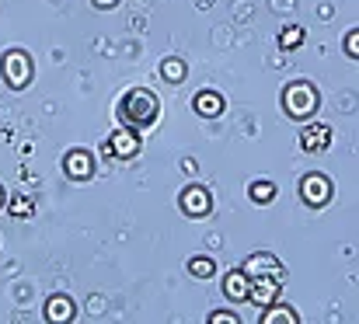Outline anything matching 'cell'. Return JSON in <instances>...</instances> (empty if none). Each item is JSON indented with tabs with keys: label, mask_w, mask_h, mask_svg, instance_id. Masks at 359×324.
Masks as SVG:
<instances>
[{
	"label": "cell",
	"mask_w": 359,
	"mask_h": 324,
	"mask_svg": "<svg viewBox=\"0 0 359 324\" xmlns=\"http://www.w3.org/2000/svg\"><path fill=\"white\" fill-rule=\"evenodd\" d=\"M300 42H304V28H300V25H290V28L279 32V46H283V49H297Z\"/></svg>",
	"instance_id": "e0dca14e"
},
{
	"label": "cell",
	"mask_w": 359,
	"mask_h": 324,
	"mask_svg": "<svg viewBox=\"0 0 359 324\" xmlns=\"http://www.w3.org/2000/svg\"><path fill=\"white\" fill-rule=\"evenodd\" d=\"M161 77H164L168 84H182V81H185V63L175 60V56L164 60V63H161Z\"/></svg>",
	"instance_id": "2e32d148"
},
{
	"label": "cell",
	"mask_w": 359,
	"mask_h": 324,
	"mask_svg": "<svg viewBox=\"0 0 359 324\" xmlns=\"http://www.w3.org/2000/svg\"><path fill=\"white\" fill-rule=\"evenodd\" d=\"M210 324H238V314H231V311H217V314H210Z\"/></svg>",
	"instance_id": "44dd1931"
},
{
	"label": "cell",
	"mask_w": 359,
	"mask_h": 324,
	"mask_svg": "<svg viewBox=\"0 0 359 324\" xmlns=\"http://www.w3.org/2000/svg\"><path fill=\"white\" fill-rule=\"evenodd\" d=\"M241 272H244L248 279H251V276H272V279L286 283V269H283V262H279L276 255H251Z\"/></svg>",
	"instance_id": "8992f818"
},
{
	"label": "cell",
	"mask_w": 359,
	"mask_h": 324,
	"mask_svg": "<svg viewBox=\"0 0 359 324\" xmlns=\"http://www.w3.org/2000/svg\"><path fill=\"white\" fill-rule=\"evenodd\" d=\"M157 95L154 91H147V88H133V91H126L122 95V105H119V115H122V126H129V129H147V126H154V119H157Z\"/></svg>",
	"instance_id": "6da1fadb"
},
{
	"label": "cell",
	"mask_w": 359,
	"mask_h": 324,
	"mask_svg": "<svg viewBox=\"0 0 359 324\" xmlns=\"http://www.w3.org/2000/svg\"><path fill=\"white\" fill-rule=\"evenodd\" d=\"M262 324H300V318H297V311H293V307H286V304L272 300V304L265 307V314H262Z\"/></svg>",
	"instance_id": "7c38bea8"
},
{
	"label": "cell",
	"mask_w": 359,
	"mask_h": 324,
	"mask_svg": "<svg viewBox=\"0 0 359 324\" xmlns=\"http://www.w3.org/2000/svg\"><path fill=\"white\" fill-rule=\"evenodd\" d=\"M283 108L293 115V119H311L314 108H318V88L307 84V81H297L283 91Z\"/></svg>",
	"instance_id": "7a4b0ae2"
},
{
	"label": "cell",
	"mask_w": 359,
	"mask_h": 324,
	"mask_svg": "<svg viewBox=\"0 0 359 324\" xmlns=\"http://www.w3.org/2000/svg\"><path fill=\"white\" fill-rule=\"evenodd\" d=\"M189 272H192L196 279H210V276L217 272V262H213L210 255H196V258H189Z\"/></svg>",
	"instance_id": "9a60e30c"
},
{
	"label": "cell",
	"mask_w": 359,
	"mask_h": 324,
	"mask_svg": "<svg viewBox=\"0 0 359 324\" xmlns=\"http://www.w3.org/2000/svg\"><path fill=\"white\" fill-rule=\"evenodd\" d=\"M182 210H185V216H192V220H203V216H210V210H213V199H210V192L203 185H189L182 192Z\"/></svg>",
	"instance_id": "52a82bcc"
},
{
	"label": "cell",
	"mask_w": 359,
	"mask_h": 324,
	"mask_svg": "<svg viewBox=\"0 0 359 324\" xmlns=\"http://www.w3.org/2000/svg\"><path fill=\"white\" fill-rule=\"evenodd\" d=\"M7 210H11V216H18V220H28V216L35 213V203H32L28 196H14Z\"/></svg>",
	"instance_id": "ac0fdd59"
},
{
	"label": "cell",
	"mask_w": 359,
	"mask_h": 324,
	"mask_svg": "<svg viewBox=\"0 0 359 324\" xmlns=\"http://www.w3.org/2000/svg\"><path fill=\"white\" fill-rule=\"evenodd\" d=\"M0 210H4V189H0Z\"/></svg>",
	"instance_id": "603a6c76"
},
{
	"label": "cell",
	"mask_w": 359,
	"mask_h": 324,
	"mask_svg": "<svg viewBox=\"0 0 359 324\" xmlns=\"http://www.w3.org/2000/svg\"><path fill=\"white\" fill-rule=\"evenodd\" d=\"M248 196H251L255 203H269V199L276 196V185H272V182H255V185L248 189Z\"/></svg>",
	"instance_id": "d6986e66"
},
{
	"label": "cell",
	"mask_w": 359,
	"mask_h": 324,
	"mask_svg": "<svg viewBox=\"0 0 359 324\" xmlns=\"http://www.w3.org/2000/svg\"><path fill=\"white\" fill-rule=\"evenodd\" d=\"M105 150L116 154V157H136V154H140V133L129 129V126H119V129L109 136Z\"/></svg>",
	"instance_id": "ba28073f"
},
{
	"label": "cell",
	"mask_w": 359,
	"mask_h": 324,
	"mask_svg": "<svg viewBox=\"0 0 359 324\" xmlns=\"http://www.w3.org/2000/svg\"><path fill=\"white\" fill-rule=\"evenodd\" d=\"M4 81H7L14 91L28 88V81H32V56L21 53V49H11V53L4 56Z\"/></svg>",
	"instance_id": "3957f363"
},
{
	"label": "cell",
	"mask_w": 359,
	"mask_h": 324,
	"mask_svg": "<svg viewBox=\"0 0 359 324\" xmlns=\"http://www.w3.org/2000/svg\"><path fill=\"white\" fill-rule=\"evenodd\" d=\"M300 199L307 203V206H325L328 199H332V182L325 178V175H304V182H300Z\"/></svg>",
	"instance_id": "277c9868"
},
{
	"label": "cell",
	"mask_w": 359,
	"mask_h": 324,
	"mask_svg": "<svg viewBox=\"0 0 359 324\" xmlns=\"http://www.w3.org/2000/svg\"><path fill=\"white\" fill-rule=\"evenodd\" d=\"M224 293H227L231 300H248V276H244L241 269L224 276Z\"/></svg>",
	"instance_id": "4fadbf2b"
},
{
	"label": "cell",
	"mask_w": 359,
	"mask_h": 324,
	"mask_svg": "<svg viewBox=\"0 0 359 324\" xmlns=\"http://www.w3.org/2000/svg\"><path fill=\"white\" fill-rule=\"evenodd\" d=\"M63 168H67V175H70L74 182H88L91 171H95V161H91L88 150H70L67 161H63Z\"/></svg>",
	"instance_id": "30bf717a"
},
{
	"label": "cell",
	"mask_w": 359,
	"mask_h": 324,
	"mask_svg": "<svg viewBox=\"0 0 359 324\" xmlns=\"http://www.w3.org/2000/svg\"><path fill=\"white\" fill-rule=\"evenodd\" d=\"M328 143H332V126H325V122H311V126H304V133H300V147H304L307 154H321V150H328Z\"/></svg>",
	"instance_id": "9c48e42d"
},
{
	"label": "cell",
	"mask_w": 359,
	"mask_h": 324,
	"mask_svg": "<svg viewBox=\"0 0 359 324\" xmlns=\"http://www.w3.org/2000/svg\"><path fill=\"white\" fill-rule=\"evenodd\" d=\"M95 4H98V7H116L119 0H95Z\"/></svg>",
	"instance_id": "7402d4cb"
},
{
	"label": "cell",
	"mask_w": 359,
	"mask_h": 324,
	"mask_svg": "<svg viewBox=\"0 0 359 324\" xmlns=\"http://www.w3.org/2000/svg\"><path fill=\"white\" fill-rule=\"evenodd\" d=\"M346 53H349L353 60H359V32H356V28L346 35Z\"/></svg>",
	"instance_id": "ffe728a7"
},
{
	"label": "cell",
	"mask_w": 359,
	"mask_h": 324,
	"mask_svg": "<svg viewBox=\"0 0 359 324\" xmlns=\"http://www.w3.org/2000/svg\"><path fill=\"white\" fill-rule=\"evenodd\" d=\"M279 290H283V283L272 279V276H251L248 279V300L258 304V307H269L272 300H279Z\"/></svg>",
	"instance_id": "5b68a950"
},
{
	"label": "cell",
	"mask_w": 359,
	"mask_h": 324,
	"mask_svg": "<svg viewBox=\"0 0 359 324\" xmlns=\"http://www.w3.org/2000/svg\"><path fill=\"white\" fill-rule=\"evenodd\" d=\"M46 321H53V324L74 321V304H70V297H49V304H46Z\"/></svg>",
	"instance_id": "8fae6325"
},
{
	"label": "cell",
	"mask_w": 359,
	"mask_h": 324,
	"mask_svg": "<svg viewBox=\"0 0 359 324\" xmlns=\"http://www.w3.org/2000/svg\"><path fill=\"white\" fill-rule=\"evenodd\" d=\"M196 112H199V115H220V112H224V98H220L217 91H203V95L196 98Z\"/></svg>",
	"instance_id": "5bb4252c"
}]
</instances>
